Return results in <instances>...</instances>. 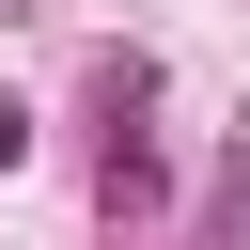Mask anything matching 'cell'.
I'll use <instances>...</instances> for the list:
<instances>
[{
  "label": "cell",
  "instance_id": "obj_1",
  "mask_svg": "<svg viewBox=\"0 0 250 250\" xmlns=\"http://www.w3.org/2000/svg\"><path fill=\"white\" fill-rule=\"evenodd\" d=\"M16 141H31V109H16V94H0V172H16Z\"/></svg>",
  "mask_w": 250,
  "mask_h": 250
},
{
  "label": "cell",
  "instance_id": "obj_2",
  "mask_svg": "<svg viewBox=\"0 0 250 250\" xmlns=\"http://www.w3.org/2000/svg\"><path fill=\"white\" fill-rule=\"evenodd\" d=\"M234 250H250V188H234Z\"/></svg>",
  "mask_w": 250,
  "mask_h": 250
}]
</instances>
